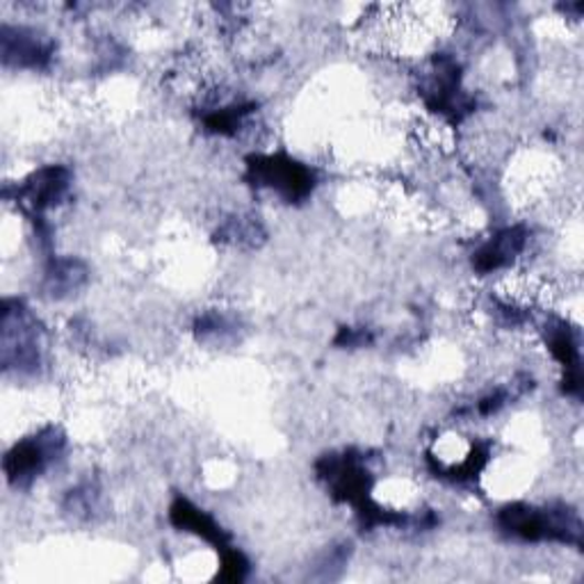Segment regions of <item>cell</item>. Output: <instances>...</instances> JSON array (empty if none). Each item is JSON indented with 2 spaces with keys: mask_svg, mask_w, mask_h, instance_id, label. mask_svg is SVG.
Instances as JSON below:
<instances>
[{
  "mask_svg": "<svg viewBox=\"0 0 584 584\" xmlns=\"http://www.w3.org/2000/svg\"><path fill=\"white\" fill-rule=\"evenodd\" d=\"M258 177L265 181V185L277 188L282 194L301 197L311 188V174L308 171L293 162V160H282V158H263L256 164Z\"/></svg>",
  "mask_w": 584,
  "mask_h": 584,
  "instance_id": "cell-1",
  "label": "cell"
}]
</instances>
